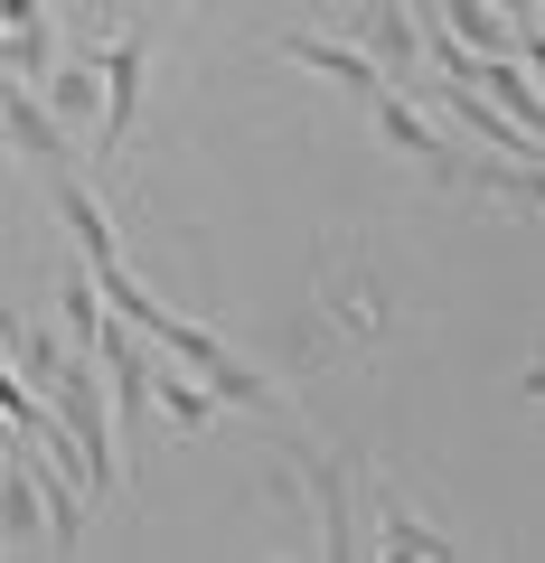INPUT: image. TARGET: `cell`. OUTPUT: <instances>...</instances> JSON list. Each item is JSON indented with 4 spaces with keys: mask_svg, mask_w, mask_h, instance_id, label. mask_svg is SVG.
<instances>
[{
    "mask_svg": "<svg viewBox=\"0 0 545 563\" xmlns=\"http://www.w3.org/2000/svg\"><path fill=\"white\" fill-rule=\"evenodd\" d=\"M367 517H377V544H385V554H424V563L461 554V544H451L433 517H414V507L395 498V479H385V470H377V498H367Z\"/></svg>",
    "mask_w": 545,
    "mask_h": 563,
    "instance_id": "6",
    "label": "cell"
},
{
    "mask_svg": "<svg viewBox=\"0 0 545 563\" xmlns=\"http://www.w3.org/2000/svg\"><path fill=\"white\" fill-rule=\"evenodd\" d=\"M310 498H320V554H329V563L367 554V544H358V517H348V488H339V461H329V451H310Z\"/></svg>",
    "mask_w": 545,
    "mask_h": 563,
    "instance_id": "9",
    "label": "cell"
},
{
    "mask_svg": "<svg viewBox=\"0 0 545 563\" xmlns=\"http://www.w3.org/2000/svg\"><path fill=\"white\" fill-rule=\"evenodd\" d=\"M39 95H47V113H57L66 132H85V122H95V47H85V57H57L39 76Z\"/></svg>",
    "mask_w": 545,
    "mask_h": 563,
    "instance_id": "10",
    "label": "cell"
},
{
    "mask_svg": "<svg viewBox=\"0 0 545 563\" xmlns=\"http://www.w3.org/2000/svg\"><path fill=\"white\" fill-rule=\"evenodd\" d=\"M0 320H10V291H0Z\"/></svg>",
    "mask_w": 545,
    "mask_h": 563,
    "instance_id": "17",
    "label": "cell"
},
{
    "mask_svg": "<svg viewBox=\"0 0 545 563\" xmlns=\"http://www.w3.org/2000/svg\"><path fill=\"white\" fill-rule=\"evenodd\" d=\"M142 76H151V29H122L113 47H95V161L113 169L132 122H142Z\"/></svg>",
    "mask_w": 545,
    "mask_h": 563,
    "instance_id": "1",
    "label": "cell"
},
{
    "mask_svg": "<svg viewBox=\"0 0 545 563\" xmlns=\"http://www.w3.org/2000/svg\"><path fill=\"white\" fill-rule=\"evenodd\" d=\"M10 10H20V0H0V20H10Z\"/></svg>",
    "mask_w": 545,
    "mask_h": 563,
    "instance_id": "16",
    "label": "cell"
},
{
    "mask_svg": "<svg viewBox=\"0 0 545 563\" xmlns=\"http://www.w3.org/2000/svg\"><path fill=\"white\" fill-rule=\"evenodd\" d=\"M358 10H377V0H358Z\"/></svg>",
    "mask_w": 545,
    "mask_h": 563,
    "instance_id": "18",
    "label": "cell"
},
{
    "mask_svg": "<svg viewBox=\"0 0 545 563\" xmlns=\"http://www.w3.org/2000/svg\"><path fill=\"white\" fill-rule=\"evenodd\" d=\"M0 66H10V85H39L47 66H57V20H47V0H20V10L0 20Z\"/></svg>",
    "mask_w": 545,
    "mask_h": 563,
    "instance_id": "7",
    "label": "cell"
},
{
    "mask_svg": "<svg viewBox=\"0 0 545 563\" xmlns=\"http://www.w3.org/2000/svg\"><path fill=\"white\" fill-rule=\"evenodd\" d=\"M170 10H179V0H151V20H170Z\"/></svg>",
    "mask_w": 545,
    "mask_h": 563,
    "instance_id": "15",
    "label": "cell"
},
{
    "mask_svg": "<svg viewBox=\"0 0 545 563\" xmlns=\"http://www.w3.org/2000/svg\"><path fill=\"white\" fill-rule=\"evenodd\" d=\"M0 347H10V357H20V385H29V395H39V385L57 376V357H66V339H57V329L20 320V310H10V320H0Z\"/></svg>",
    "mask_w": 545,
    "mask_h": 563,
    "instance_id": "11",
    "label": "cell"
},
{
    "mask_svg": "<svg viewBox=\"0 0 545 563\" xmlns=\"http://www.w3.org/2000/svg\"><path fill=\"white\" fill-rule=\"evenodd\" d=\"M443 113L461 122L470 141H489V151H499V161H517V169H536V132H526V122H508L499 103L480 95V85H443Z\"/></svg>",
    "mask_w": 545,
    "mask_h": 563,
    "instance_id": "5",
    "label": "cell"
},
{
    "mask_svg": "<svg viewBox=\"0 0 545 563\" xmlns=\"http://www.w3.org/2000/svg\"><path fill=\"white\" fill-rule=\"evenodd\" d=\"M57 310H66V339H76V347H95L103 291H95V273H85V263H66V282H57Z\"/></svg>",
    "mask_w": 545,
    "mask_h": 563,
    "instance_id": "13",
    "label": "cell"
},
{
    "mask_svg": "<svg viewBox=\"0 0 545 563\" xmlns=\"http://www.w3.org/2000/svg\"><path fill=\"white\" fill-rule=\"evenodd\" d=\"M151 404H161L179 432H207V422H217V395H207L198 376H151Z\"/></svg>",
    "mask_w": 545,
    "mask_h": 563,
    "instance_id": "12",
    "label": "cell"
},
{
    "mask_svg": "<svg viewBox=\"0 0 545 563\" xmlns=\"http://www.w3.org/2000/svg\"><path fill=\"white\" fill-rule=\"evenodd\" d=\"M283 57L292 66H310V76H329V85H348V95H377V57H367L358 38H283Z\"/></svg>",
    "mask_w": 545,
    "mask_h": 563,
    "instance_id": "8",
    "label": "cell"
},
{
    "mask_svg": "<svg viewBox=\"0 0 545 563\" xmlns=\"http://www.w3.org/2000/svg\"><path fill=\"white\" fill-rule=\"evenodd\" d=\"M320 347L329 339H385V282L377 273H358V263H339L329 273V291H320Z\"/></svg>",
    "mask_w": 545,
    "mask_h": 563,
    "instance_id": "3",
    "label": "cell"
},
{
    "mask_svg": "<svg viewBox=\"0 0 545 563\" xmlns=\"http://www.w3.org/2000/svg\"><path fill=\"white\" fill-rule=\"evenodd\" d=\"M0 132H10V151H20L29 169H76V132L47 113L39 85H0Z\"/></svg>",
    "mask_w": 545,
    "mask_h": 563,
    "instance_id": "2",
    "label": "cell"
},
{
    "mask_svg": "<svg viewBox=\"0 0 545 563\" xmlns=\"http://www.w3.org/2000/svg\"><path fill=\"white\" fill-rule=\"evenodd\" d=\"M489 10H499V20L517 29V38H545V29H536V0H489Z\"/></svg>",
    "mask_w": 545,
    "mask_h": 563,
    "instance_id": "14",
    "label": "cell"
},
{
    "mask_svg": "<svg viewBox=\"0 0 545 563\" xmlns=\"http://www.w3.org/2000/svg\"><path fill=\"white\" fill-rule=\"evenodd\" d=\"M348 38H358L367 57H377V76H385V85H404L414 66H424V29L404 20L395 0H377V10H358V20H348Z\"/></svg>",
    "mask_w": 545,
    "mask_h": 563,
    "instance_id": "4",
    "label": "cell"
}]
</instances>
